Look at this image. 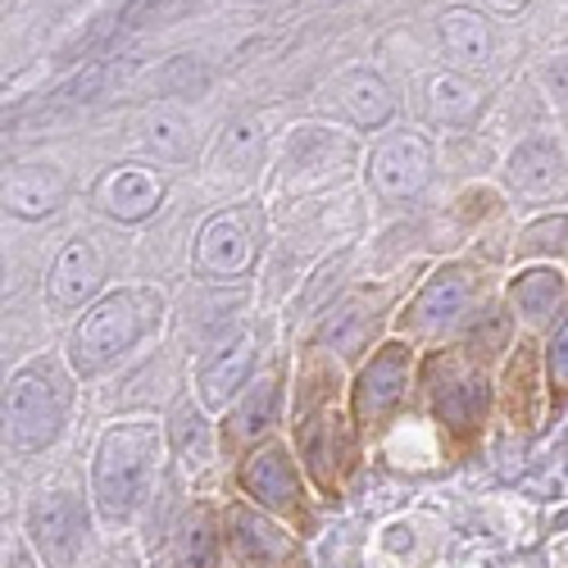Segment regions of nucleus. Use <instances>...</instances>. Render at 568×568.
Listing matches in <instances>:
<instances>
[{"label":"nucleus","instance_id":"cd10ccee","mask_svg":"<svg viewBox=\"0 0 568 568\" xmlns=\"http://www.w3.org/2000/svg\"><path fill=\"white\" fill-rule=\"evenodd\" d=\"M6 568H32V559H28V555H10Z\"/></svg>","mask_w":568,"mask_h":568},{"label":"nucleus","instance_id":"412c9836","mask_svg":"<svg viewBox=\"0 0 568 568\" xmlns=\"http://www.w3.org/2000/svg\"><path fill=\"white\" fill-rule=\"evenodd\" d=\"M428 110H433L437 123H446V128H464V123L478 119V110H483V91L473 87L468 73L446 69V73H437V78L428 82Z\"/></svg>","mask_w":568,"mask_h":568},{"label":"nucleus","instance_id":"0eeeda50","mask_svg":"<svg viewBox=\"0 0 568 568\" xmlns=\"http://www.w3.org/2000/svg\"><path fill=\"white\" fill-rule=\"evenodd\" d=\"M409 377H414V346L405 337L383 342L364 359V368L355 373V387H351V409H355L359 428H383L405 405Z\"/></svg>","mask_w":568,"mask_h":568},{"label":"nucleus","instance_id":"423d86ee","mask_svg":"<svg viewBox=\"0 0 568 568\" xmlns=\"http://www.w3.org/2000/svg\"><path fill=\"white\" fill-rule=\"evenodd\" d=\"M500 182L518 205L568 201V141L550 128L528 132L500 164Z\"/></svg>","mask_w":568,"mask_h":568},{"label":"nucleus","instance_id":"1a4fd4ad","mask_svg":"<svg viewBox=\"0 0 568 568\" xmlns=\"http://www.w3.org/2000/svg\"><path fill=\"white\" fill-rule=\"evenodd\" d=\"M433 169H437V155H433V141L423 136V132H387V136H377L373 141V151H368V186L383 201H414L423 186L433 182Z\"/></svg>","mask_w":568,"mask_h":568},{"label":"nucleus","instance_id":"9d476101","mask_svg":"<svg viewBox=\"0 0 568 568\" xmlns=\"http://www.w3.org/2000/svg\"><path fill=\"white\" fill-rule=\"evenodd\" d=\"M260 227L264 214L260 210H219L205 219V227L196 232V268L210 277H236L255 264L260 251Z\"/></svg>","mask_w":568,"mask_h":568},{"label":"nucleus","instance_id":"dca6fc26","mask_svg":"<svg viewBox=\"0 0 568 568\" xmlns=\"http://www.w3.org/2000/svg\"><path fill=\"white\" fill-rule=\"evenodd\" d=\"M255 373V333L232 337L223 351H214L196 373V396L205 409H227L236 396L251 387Z\"/></svg>","mask_w":568,"mask_h":568},{"label":"nucleus","instance_id":"6ab92c4d","mask_svg":"<svg viewBox=\"0 0 568 568\" xmlns=\"http://www.w3.org/2000/svg\"><path fill=\"white\" fill-rule=\"evenodd\" d=\"M264 123L255 114H236L223 123V132L214 136V151H210V173L214 178H251L264 164Z\"/></svg>","mask_w":568,"mask_h":568},{"label":"nucleus","instance_id":"6e6552de","mask_svg":"<svg viewBox=\"0 0 568 568\" xmlns=\"http://www.w3.org/2000/svg\"><path fill=\"white\" fill-rule=\"evenodd\" d=\"M28 541L45 568H78L87 546V505L69 487H45L28 505Z\"/></svg>","mask_w":568,"mask_h":568},{"label":"nucleus","instance_id":"4468645a","mask_svg":"<svg viewBox=\"0 0 568 568\" xmlns=\"http://www.w3.org/2000/svg\"><path fill=\"white\" fill-rule=\"evenodd\" d=\"M69 201V178L51 160H23L6 169V210L14 219H51Z\"/></svg>","mask_w":568,"mask_h":568},{"label":"nucleus","instance_id":"f3484780","mask_svg":"<svg viewBox=\"0 0 568 568\" xmlns=\"http://www.w3.org/2000/svg\"><path fill=\"white\" fill-rule=\"evenodd\" d=\"M337 105L359 132H383L396 119V91L387 87L383 73L373 69H351L337 78Z\"/></svg>","mask_w":568,"mask_h":568},{"label":"nucleus","instance_id":"aec40b11","mask_svg":"<svg viewBox=\"0 0 568 568\" xmlns=\"http://www.w3.org/2000/svg\"><path fill=\"white\" fill-rule=\"evenodd\" d=\"M136 141L155 160H186L196 151V128L178 105H151L146 114L136 119Z\"/></svg>","mask_w":568,"mask_h":568},{"label":"nucleus","instance_id":"bb28decb","mask_svg":"<svg viewBox=\"0 0 568 568\" xmlns=\"http://www.w3.org/2000/svg\"><path fill=\"white\" fill-rule=\"evenodd\" d=\"M491 10H500V14H518V10H528L532 0H487Z\"/></svg>","mask_w":568,"mask_h":568},{"label":"nucleus","instance_id":"4be33fe9","mask_svg":"<svg viewBox=\"0 0 568 568\" xmlns=\"http://www.w3.org/2000/svg\"><path fill=\"white\" fill-rule=\"evenodd\" d=\"M232 518V537H236V546H242L251 559H264V564H277V559H287L292 555V541L282 537L273 524H264L260 514H251V509H232L227 514Z\"/></svg>","mask_w":568,"mask_h":568},{"label":"nucleus","instance_id":"393cba45","mask_svg":"<svg viewBox=\"0 0 568 568\" xmlns=\"http://www.w3.org/2000/svg\"><path fill=\"white\" fill-rule=\"evenodd\" d=\"M532 82L559 114H568V45H559V51L532 64Z\"/></svg>","mask_w":568,"mask_h":568},{"label":"nucleus","instance_id":"f03ea898","mask_svg":"<svg viewBox=\"0 0 568 568\" xmlns=\"http://www.w3.org/2000/svg\"><path fill=\"white\" fill-rule=\"evenodd\" d=\"M78 373L69 368V359L55 355H32L28 364H19L6 383V442L19 455H37L51 450L78 400Z\"/></svg>","mask_w":568,"mask_h":568},{"label":"nucleus","instance_id":"9b49d317","mask_svg":"<svg viewBox=\"0 0 568 568\" xmlns=\"http://www.w3.org/2000/svg\"><path fill=\"white\" fill-rule=\"evenodd\" d=\"M505 301L514 323H524L528 333H550L568 314V273L555 264H528L509 277Z\"/></svg>","mask_w":568,"mask_h":568},{"label":"nucleus","instance_id":"b1692460","mask_svg":"<svg viewBox=\"0 0 568 568\" xmlns=\"http://www.w3.org/2000/svg\"><path fill=\"white\" fill-rule=\"evenodd\" d=\"M518 255L524 260H555L568 255V214H541L518 232Z\"/></svg>","mask_w":568,"mask_h":568},{"label":"nucleus","instance_id":"a878e982","mask_svg":"<svg viewBox=\"0 0 568 568\" xmlns=\"http://www.w3.org/2000/svg\"><path fill=\"white\" fill-rule=\"evenodd\" d=\"M546 383H550V396H568V314L546 337Z\"/></svg>","mask_w":568,"mask_h":568},{"label":"nucleus","instance_id":"20e7f679","mask_svg":"<svg viewBox=\"0 0 568 568\" xmlns=\"http://www.w3.org/2000/svg\"><path fill=\"white\" fill-rule=\"evenodd\" d=\"M478 296H483V273L464 260H450V264L433 268L428 282L414 292V301L400 310L396 333L409 346H433L446 333H455L459 323H468Z\"/></svg>","mask_w":568,"mask_h":568},{"label":"nucleus","instance_id":"2eb2a0df","mask_svg":"<svg viewBox=\"0 0 568 568\" xmlns=\"http://www.w3.org/2000/svg\"><path fill=\"white\" fill-rule=\"evenodd\" d=\"M437 41H442V55L455 73H483L496 60V32L491 19L473 6H450L437 19Z\"/></svg>","mask_w":568,"mask_h":568},{"label":"nucleus","instance_id":"f8f14e48","mask_svg":"<svg viewBox=\"0 0 568 568\" xmlns=\"http://www.w3.org/2000/svg\"><path fill=\"white\" fill-rule=\"evenodd\" d=\"M45 287H51V301L60 310H87V305H97L105 292V255L101 246L91 242V236H69L64 251L55 255L51 264V277H45Z\"/></svg>","mask_w":568,"mask_h":568},{"label":"nucleus","instance_id":"ddd939ff","mask_svg":"<svg viewBox=\"0 0 568 568\" xmlns=\"http://www.w3.org/2000/svg\"><path fill=\"white\" fill-rule=\"evenodd\" d=\"M164 178L141 169V164H114L97 186H91V201L101 214L119 219V223H146L160 214L164 205Z\"/></svg>","mask_w":568,"mask_h":568},{"label":"nucleus","instance_id":"5701e85b","mask_svg":"<svg viewBox=\"0 0 568 568\" xmlns=\"http://www.w3.org/2000/svg\"><path fill=\"white\" fill-rule=\"evenodd\" d=\"M277 405H282V392H277V383L268 377V383H260L246 400H242V409L232 414V437L236 442H260L273 423H277Z\"/></svg>","mask_w":568,"mask_h":568},{"label":"nucleus","instance_id":"f257e3e1","mask_svg":"<svg viewBox=\"0 0 568 568\" xmlns=\"http://www.w3.org/2000/svg\"><path fill=\"white\" fill-rule=\"evenodd\" d=\"M160 327H164V296L155 287L128 282V287H114L97 305L82 310V318L69 327L64 359L87 383V377H101L119 359H128L141 342H151Z\"/></svg>","mask_w":568,"mask_h":568},{"label":"nucleus","instance_id":"a211bd4d","mask_svg":"<svg viewBox=\"0 0 568 568\" xmlns=\"http://www.w3.org/2000/svg\"><path fill=\"white\" fill-rule=\"evenodd\" d=\"M242 491L255 496L264 509H287L301 491V473L292 464V455L282 450L277 442L260 446L246 464H242Z\"/></svg>","mask_w":568,"mask_h":568},{"label":"nucleus","instance_id":"39448f33","mask_svg":"<svg viewBox=\"0 0 568 568\" xmlns=\"http://www.w3.org/2000/svg\"><path fill=\"white\" fill-rule=\"evenodd\" d=\"M423 387H428L433 414L446 433L468 437L487 423L491 409V383H487V364L473 359L464 346H446L423 364Z\"/></svg>","mask_w":568,"mask_h":568},{"label":"nucleus","instance_id":"7ed1b4c3","mask_svg":"<svg viewBox=\"0 0 568 568\" xmlns=\"http://www.w3.org/2000/svg\"><path fill=\"white\" fill-rule=\"evenodd\" d=\"M164 455V433L155 418H119L91 450V496L105 518H132L146 500Z\"/></svg>","mask_w":568,"mask_h":568}]
</instances>
